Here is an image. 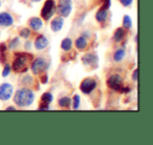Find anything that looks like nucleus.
<instances>
[{
  "label": "nucleus",
  "mask_w": 153,
  "mask_h": 145,
  "mask_svg": "<svg viewBox=\"0 0 153 145\" xmlns=\"http://www.w3.org/2000/svg\"><path fill=\"white\" fill-rule=\"evenodd\" d=\"M41 83H42V84H47V83H48V76H47L46 74L41 77Z\"/></svg>",
  "instance_id": "30"
},
{
  "label": "nucleus",
  "mask_w": 153,
  "mask_h": 145,
  "mask_svg": "<svg viewBox=\"0 0 153 145\" xmlns=\"http://www.w3.org/2000/svg\"><path fill=\"white\" fill-rule=\"evenodd\" d=\"M15 107L14 106H7V108H5V111H15Z\"/></svg>",
  "instance_id": "34"
},
{
  "label": "nucleus",
  "mask_w": 153,
  "mask_h": 145,
  "mask_svg": "<svg viewBox=\"0 0 153 145\" xmlns=\"http://www.w3.org/2000/svg\"><path fill=\"white\" fill-rule=\"evenodd\" d=\"M49 44V41L47 39V37H45L44 35H39L36 38L34 42V47L37 51H43L45 49Z\"/></svg>",
  "instance_id": "12"
},
{
  "label": "nucleus",
  "mask_w": 153,
  "mask_h": 145,
  "mask_svg": "<svg viewBox=\"0 0 153 145\" xmlns=\"http://www.w3.org/2000/svg\"><path fill=\"white\" fill-rule=\"evenodd\" d=\"M11 72H12V66H11V64L5 63L4 64V67H3V70H2V77L7 78V76H9L10 74H11Z\"/></svg>",
  "instance_id": "26"
},
{
  "label": "nucleus",
  "mask_w": 153,
  "mask_h": 145,
  "mask_svg": "<svg viewBox=\"0 0 153 145\" xmlns=\"http://www.w3.org/2000/svg\"><path fill=\"white\" fill-rule=\"evenodd\" d=\"M82 62L86 66H97L99 62V57L96 53H87L85 55H83Z\"/></svg>",
  "instance_id": "10"
},
{
  "label": "nucleus",
  "mask_w": 153,
  "mask_h": 145,
  "mask_svg": "<svg viewBox=\"0 0 153 145\" xmlns=\"http://www.w3.org/2000/svg\"><path fill=\"white\" fill-rule=\"evenodd\" d=\"M33 82H34V78H33L30 75H25L23 78H22V84H23L24 86L32 85Z\"/></svg>",
  "instance_id": "24"
},
{
  "label": "nucleus",
  "mask_w": 153,
  "mask_h": 145,
  "mask_svg": "<svg viewBox=\"0 0 153 145\" xmlns=\"http://www.w3.org/2000/svg\"><path fill=\"white\" fill-rule=\"evenodd\" d=\"M80 103H81V97L80 95H74V98L71 99V105H72V109L76 111V109H79L80 107Z\"/></svg>",
  "instance_id": "21"
},
{
  "label": "nucleus",
  "mask_w": 153,
  "mask_h": 145,
  "mask_svg": "<svg viewBox=\"0 0 153 145\" xmlns=\"http://www.w3.org/2000/svg\"><path fill=\"white\" fill-rule=\"evenodd\" d=\"M30 47H32V42H30V41H26V42L24 43V49L30 51Z\"/></svg>",
  "instance_id": "32"
},
{
  "label": "nucleus",
  "mask_w": 153,
  "mask_h": 145,
  "mask_svg": "<svg viewBox=\"0 0 153 145\" xmlns=\"http://www.w3.org/2000/svg\"><path fill=\"white\" fill-rule=\"evenodd\" d=\"M39 109H41V111H48L49 105L48 104H44V103H41V105L39 106Z\"/></svg>",
  "instance_id": "31"
},
{
  "label": "nucleus",
  "mask_w": 153,
  "mask_h": 145,
  "mask_svg": "<svg viewBox=\"0 0 153 145\" xmlns=\"http://www.w3.org/2000/svg\"><path fill=\"white\" fill-rule=\"evenodd\" d=\"M72 40L68 37L64 38L63 40L61 41V49H63L64 52H70L72 49Z\"/></svg>",
  "instance_id": "18"
},
{
  "label": "nucleus",
  "mask_w": 153,
  "mask_h": 145,
  "mask_svg": "<svg viewBox=\"0 0 153 145\" xmlns=\"http://www.w3.org/2000/svg\"><path fill=\"white\" fill-rule=\"evenodd\" d=\"M126 57V51L124 47H121V49H117V51L113 54V60L115 62H122Z\"/></svg>",
  "instance_id": "16"
},
{
  "label": "nucleus",
  "mask_w": 153,
  "mask_h": 145,
  "mask_svg": "<svg viewBox=\"0 0 153 145\" xmlns=\"http://www.w3.org/2000/svg\"><path fill=\"white\" fill-rule=\"evenodd\" d=\"M33 2H40V1H42V0H32Z\"/></svg>",
  "instance_id": "36"
},
{
  "label": "nucleus",
  "mask_w": 153,
  "mask_h": 145,
  "mask_svg": "<svg viewBox=\"0 0 153 145\" xmlns=\"http://www.w3.org/2000/svg\"><path fill=\"white\" fill-rule=\"evenodd\" d=\"M134 40H135V43L137 44V43H138V36H137V35L135 36V39H134Z\"/></svg>",
  "instance_id": "35"
},
{
  "label": "nucleus",
  "mask_w": 153,
  "mask_h": 145,
  "mask_svg": "<svg viewBox=\"0 0 153 145\" xmlns=\"http://www.w3.org/2000/svg\"><path fill=\"white\" fill-rule=\"evenodd\" d=\"M14 95V102L18 107H28L35 100V93L28 87H22L16 90Z\"/></svg>",
  "instance_id": "1"
},
{
  "label": "nucleus",
  "mask_w": 153,
  "mask_h": 145,
  "mask_svg": "<svg viewBox=\"0 0 153 145\" xmlns=\"http://www.w3.org/2000/svg\"><path fill=\"white\" fill-rule=\"evenodd\" d=\"M111 7V0H105L102 7L99 9V11L96 14V20L100 23H104L108 19L109 9Z\"/></svg>",
  "instance_id": "6"
},
{
  "label": "nucleus",
  "mask_w": 153,
  "mask_h": 145,
  "mask_svg": "<svg viewBox=\"0 0 153 145\" xmlns=\"http://www.w3.org/2000/svg\"><path fill=\"white\" fill-rule=\"evenodd\" d=\"M0 7H1V0H0Z\"/></svg>",
  "instance_id": "37"
},
{
  "label": "nucleus",
  "mask_w": 153,
  "mask_h": 145,
  "mask_svg": "<svg viewBox=\"0 0 153 145\" xmlns=\"http://www.w3.org/2000/svg\"><path fill=\"white\" fill-rule=\"evenodd\" d=\"M64 25V19L61 16H58V17L53 18L51 22V30L53 31V33H58L63 28Z\"/></svg>",
  "instance_id": "13"
},
{
  "label": "nucleus",
  "mask_w": 153,
  "mask_h": 145,
  "mask_svg": "<svg viewBox=\"0 0 153 145\" xmlns=\"http://www.w3.org/2000/svg\"><path fill=\"white\" fill-rule=\"evenodd\" d=\"M30 35H32V31H30L28 28H22V30L20 31V33H19V36H20V37H22V38H24V39L30 38Z\"/></svg>",
  "instance_id": "25"
},
{
  "label": "nucleus",
  "mask_w": 153,
  "mask_h": 145,
  "mask_svg": "<svg viewBox=\"0 0 153 145\" xmlns=\"http://www.w3.org/2000/svg\"><path fill=\"white\" fill-rule=\"evenodd\" d=\"M98 86V82L96 79H92V78H86L80 84V90H81L83 94L89 95L94 92V90Z\"/></svg>",
  "instance_id": "7"
},
{
  "label": "nucleus",
  "mask_w": 153,
  "mask_h": 145,
  "mask_svg": "<svg viewBox=\"0 0 153 145\" xmlns=\"http://www.w3.org/2000/svg\"><path fill=\"white\" fill-rule=\"evenodd\" d=\"M7 49V45L5 43H0V54H4Z\"/></svg>",
  "instance_id": "29"
},
{
  "label": "nucleus",
  "mask_w": 153,
  "mask_h": 145,
  "mask_svg": "<svg viewBox=\"0 0 153 145\" xmlns=\"http://www.w3.org/2000/svg\"><path fill=\"white\" fill-rule=\"evenodd\" d=\"M14 24V18L7 12L0 13V28H9Z\"/></svg>",
  "instance_id": "11"
},
{
  "label": "nucleus",
  "mask_w": 153,
  "mask_h": 145,
  "mask_svg": "<svg viewBox=\"0 0 153 145\" xmlns=\"http://www.w3.org/2000/svg\"><path fill=\"white\" fill-rule=\"evenodd\" d=\"M123 28L125 30H130L132 28V19L129 15H125L123 17Z\"/></svg>",
  "instance_id": "22"
},
{
  "label": "nucleus",
  "mask_w": 153,
  "mask_h": 145,
  "mask_svg": "<svg viewBox=\"0 0 153 145\" xmlns=\"http://www.w3.org/2000/svg\"><path fill=\"white\" fill-rule=\"evenodd\" d=\"M49 65H51L49 61H47L44 57H37L33 61L32 65H30V70H32L33 74L39 75V74H42V72H46L48 70Z\"/></svg>",
  "instance_id": "3"
},
{
  "label": "nucleus",
  "mask_w": 153,
  "mask_h": 145,
  "mask_svg": "<svg viewBox=\"0 0 153 145\" xmlns=\"http://www.w3.org/2000/svg\"><path fill=\"white\" fill-rule=\"evenodd\" d=\"M53 100V96L51 93H44V94L41 96V103H44V104H51Z\"/></svg>",
  "instance_id": "20"
},
{
  "label": "nucleus",
  "mask_w": 153,
  "mask_h": 145,
  "mask_svg": "<svg viewBox=\"0 0 153 145\" xmlns=\"http://www.w3.org/2000/svg\"><path fill=\"white\" fill-rule=\"evenodd\" d=\"M33 58L32 55H30L28 57L26 54H19L17 55L16 59L14 60L13 64H12V70H14V72H25L28 70V59Z\"/></svg>",
  "instance_id": "2"
},
{
  "label": "nucleus",
  "mask_w": 153,
  "mask_h": 145,
  "mask_svg": "<svg viewBox=\"0 0 153 145\" xmlns=\"http://www.w3.org/2000/svg\"><path fill=\"white\" fill-rule=\"evenodd\" d=\"M82 36H84V37H90V33L89 32H84L83 34H82Z\"/></svg>",
  "instance_id": "33"
},
{
  "label": "nucleus",
  "mask_w": 153,
  "mask_h": 145,
  "mask_svg": "<svg viewBox=\"0 0 153 145\" xmlns=\"http://www.w3.org/2000/svg\"><path fill=\"white\" fill-rule=\"evenodd\" d=\"M56 10H57V7H56L55 0H46L44 2V5L42 7V10H41L42 19H44L45 21H48L55 15Z\"/></svg>",
  "instance_id": "4"
},
{
  "label": "nucleus",
  "mask_w": 153,
  "mask_h": 145,
  "mask_svg": "<svg viewBox=\"0 0 153 145\" xmlns=\"http://www.w3.org/2000/svg\"><path fill=\"white\" fill-rule=\"evenodd\" d=\"M74 45H76V47L79 49V51H83V49H85L86 47H87L88 41H87V39H86V37H84L81 35L79 38L76 39V41H74Z\"/></svg>",
  "instance_id": "15"
},
{
  "label": "nucleus",
  "mask_w": 153,
  "mask_h": 145,
  "mask_svg": "<svg viewBox=\"0 0 153 145\" xmlns=\"http://www.w3.org/2000/svg\"><path fill=\"white\" fill-rule=\"evenodd\" d=\"M28 26L30 28V30H33L34 32H39L42 30L43 28V21L41 18L39 17H33L28 21Z\"/></svg>",
  "instance_id": "14"
},
{
  "label": "nucleus",
  "mask_w": 153,
  "mask_h": 145,
  "mask_svg": "<svg viewBox=\"0 0 153 145\" xmlns=\"http://www.w3.org/2000/svg\"><path fill=\"white\" fill-rule=\"evenodd\" d=\"M131 78H132V80H133L134 82L137 81V79H138V68H135V70H133V72H132Z\"/></svg>",
  "instance_id": "28"
},
{
  "label": "nucleus",
  "mask_w": 153,
  "mask_h": 145,
  "mask_svg": "<svg viewBox=\"0 0 153 145\" xmlns=\"http://www.w3.org/2000/svg\"><path fill=\"white\" fill-rule=\"evenodd\" d=\"M19 44H20V38H19V37H15V38H13L11 41H10L7 49H16L18 46H19Z\"/></svg>",
  "instance_id": "23"
},
{
  "label": "nucleus",
  "mask_w": 153,
  "mask_h": 145,
  "mask_svg": "<svg viewBox=\"0 0 153 145\" xmlns=\"http://www.w3.org/2000/svg\"><path fill=\"white\" fill-rule=\"evenodd\" d=\"M107 85H108V87L111 88V90L120 92L121 88L123 87V78H122L119 74L111 75L110 77L107 79Z\"/></svg>",
  "instance_id": "9"
},
{
  "label": "nucleus",
  "mask_w": 153,
  "mask_h": 145,
  "mask_svg": "<svg viewBox=\"0 0 153 145\" xmlns=\"http://www.w3.org/2000/svg\"><path fill=\"white\" fill-rule=\"evenodd\" d=\"M120 2H121V4L123 5V7H130V5L132 4V2H133V0H120Z\"/></svg>",
  "instance_id": "27"
},
{
  "label": "nucleus",
  "mask_w": 153,
  "mask_h": 145,
  "mask_svg": "<svg viewBox=\"0 0 153 145\" xmlns=\"http://www.w3.org/2000/svg\"><path fill=\"white\" fill-rule=\"evenodd\" d=\"M71 11H72L71 0H59L58 7L56 10V12L59 14V16L66 18L71 14Z\"/></svg>",
  "instance_id": "5"
},
{
  "label": "nucleus",
  "mask_w": 153,
  "mask_h": 145,
  "mask_svg": "<svg viewBox=\"0 0 153 145\" xmlns=\"http://www.w3.org/2000/svg\"><path fill=\"white\" fill-rule=\"evenodd\" d=\"M58 105L62 108H68L71 105V99L69 97H62L58 100Z\"/></svg>",
  "instance_id": "19"
},
{
  "label": "nucleus",
  "mask_w": 153,
  "mask_h": 145,
  "mask_svg": "<svg viewBox=\"0 0 153 145\" xmlns=\"http://www.w3.org/2000/svg\"><path fill=\"white\" fill-rule=\"evenodd\" d=\"M126 35V30L124 28H119L115 30V32L113 33V40L115 42H121L124 39Z\"/></svg>",
  "instance_id": "17"
},
{
  "label": "nucleus",
  "mask_w": 153,
  "mask_h": 145,
  "mask_svg": "<svg viewBox=\"0 0 153 145\" xmlns=\"http://www.w3.org/2000/svg\"><path fill=\"white\" fill-rule=\"evenodd\" d=\"M14 94V87L11 83H4L0 84V100L1 101H7L13 97Z\"/></svg>",
  "instance_id": "8"
}]
</instances>
